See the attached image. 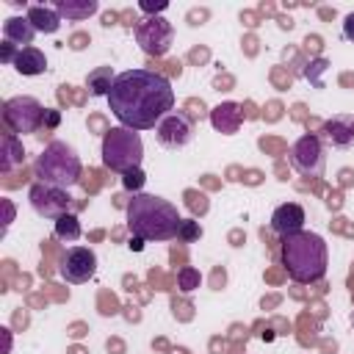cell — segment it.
Instances as JSON below:
<instances>
[{
	"instance_id": "6da1fadb",
	"label": "cell",
	"mask_w": 354,
	"mask_h": 354,
	"mask_svg": "<svg viewBox=\"0 0 354 354\" xmlns=\"http://www.w3.org/2000/svg\"><path fill=\"white\" fill-rule=\"evenodd\" d=\"M108 108L116 116V122L127 130H149L158 127V122L171 113L174 108V88L166 75L152 69H127L119 72L111 94Z\"/></svg>"
},
{
	"instance_id": "7a4b0ae2",
	"label": "cell",
	"mask_w": 354,
	"mask_h": 354,
	"mask_svg": "<svg viewBox=\"0 0 354 354\" xmlns=\"http://www.w3.org/2000/svg\"><path fill=\"white\" fill-rule=\"evenodd\" d=\"M180 213L163 196L155 194H133L127 202V230L141 241H171L180 232Z\"/></svg>"
},
{
	"instance_id": "3957f363",
	"label": "cell",
	"mask_w": 354,
	"mask_h": 354,
	"mask_svg": "<svg viewBox=\"0 0 354 354\" xmlns=\"http://www.w3.org/2000/svg\"><path fill=\"white\" fill-rule=\"evenodd\" d=\"M279 260H282V268L288 271V277L293 282H301V285L318 282L326 274V260H329L326 241L318 232H307V230L285 235L282 249H279Z\"/></svg>"
},
{
	"instance_id": "277c9868",
	"label": "cell",
	"mask_w": 354,
	"mask_h": 354,
	"mask_svg": "<svg viewBox=\"0 0 354 354\" xmlns=\"http://www.w3.org/2000/svg\"><path fill=\"white\" fill-rule=\"evenodd\" d=\"M33 171H36V177H39V183L69 191L72 185L80 183V177H83V163H80L77 152H75L66 141H50V144L41 149V155L36 158Z\"/></svg>"
},
{
	"instance_id": "5b68a950",
	"label": "cell",
	"mask_w": 354,
	"mask_h": 354,
	"mask_svg": "<svg viewBox=\"0 0 354 354\" xmlns=\"http://www.w3.org/2000/svg\"><path fill=\"white\" fill-rule=\"evenodd\" d=\"M141 158H144V144L141 136L136 130L127 127H111L102 136V163L111 171L127 174L133 169H141Z\"/></svg>"
},
{
	"instance_id": "8992f818",
	"label": "cell",
	"mask_w": 354,
	"mask_h": 354,
	"mask_svg": "<svg viewBox=\"0 0 354 354\" xmlns=\"http://www.w3.org/2000/svg\"><path fill=\"white\" fill-rule=\"evenodd\" d=\"M44 105L36 100V97H11L3 102V124L8 133H36L41 124H44Z\"/></svg>"
},
{
	"instance_id": "52a82bcc",
	"label": "cell",
	"mask_w": 354,
	"mask_h": 354,
	"mask_svg": "<svg viewBox=\"0 0 354 354\" xmlns=\"http://www.w3.org/2000/svg\"><path fill=\"white\" fill-rule=\"evenodd\" d=\"M324 160H326L324 158V141L315 133H304L290 147V166L301 177H318L324 171Z\"/></svg>"
},
{
	"instance_id": "ba28073f",
	"label": "cell",
	"mask_w": 354,
	"mask_h": 354,
	"mask_svg": "<svg viewBox=\"0 0 354 354\" xmlns=\"http://www.w3.org/2000/svg\"><path fill=\"white\" fill-rule=\"evenodd\" d=\"M28 196H30V207H33L39 216H44V218H53V221L75 210V202H72V196H69L64 188H55V185L33 183Z\"/></svg>"
},
{
	"instance_id": "9c48e42d",
	"label": "cell",
	"mask_w": 354,
	"mask_h": 354,
	"mask_svg": "<svg viewBox=\"0 0 354 354\" xmlns=\"http://www.w3.org/2000/svg\"><path fill=\"white\" fill-rule=\"evenodd\" d=\"M97 271V254L88 246H72L61 254L58 260V274L69 282V285H80L88 282Z\"/></svg>"
},
{
	"instance_id": "30bf717a",
	"label": "cell",
	"mask_w": 354,
	"mask_h": 354,
	"mask_svg": "<svg viewBox=\"0 0 354 354\" xmlns=\"http://www.w3.org/2000/svg\"><path fill=\"white\" fill-rule=\"evenodd\" d=\"M136 39L147 55H163L171 47L174 30L171 22H166L163 17H147L136 25Z\"/></svg>"
},
{
	"instance_id": "8fae6325",
	"label": "cell",
	"mask_w": 354,
	"mask_h": 354,
	"mask_svg": "<svg viewBox=\"0 0 354 354\" xmlns=\"http://www.w3.org/2000/svg\"><path fill=\"white\" fill-rule=\"evenodd\" d=\"M191 136H194V119H191L188 113H183V111L166 113V116L158 122V127H155V138H158V144L166 147V149H180V147H185V144L191 141Z\"/></svg>"
},
{
	"instance_id": "7c38bea8",
	"label": "cell",
	"mask_w": 354,
	"mask_h": 354,
	"mask_svg": "<svg viewBox=\"0 0 354 354\" xmlns=\"http://www.w3.org/2000/svg\"><path fill=\"white\" fill-rule=\"evenodd\" d=\"M304 221H307L304 207L296 205V202H285V205H279L271 213V230L277 235H282V238L285 235H293V232H301L304 230Z\"/></svg>"
},
{
	"instance_id": "4fadbf2b",
	"label": "cell",
	"mask_w": 354,
	"mask_h": 354,
	"mask_svg": "<svg viewBox=\"0 0 354 354\" xmlns=\"http://www.w3.org/2000/svg\"><path fill=\"white\" fill-rule=\"evenodd\" d=\"M324 138H326L332 147H337V149L354 147V116H346V113L332 116V119L324 124Z\"/></svg>"
},
{
	"instance_id": "5bb4252c",
	"label": "cell",
	"mask_w": 354,
	"mask_h": 354,
	"mask_svg": "<svg viewBox=\"0 0 354 354\" xmlns=\"http://www.w3.org/2000/svg\"><path fill=\"white\" fill-rule=\"evenodd\" d=\"M33 36H36V28L28 22V17H8L3 22V39L11 41V44H17L19 50L22 47H30Z\"/></svg>"
},
{
	"instance_id": "9a60e30c",
	"label": "cell",
	"mask_w": 354,
	"mask_h": 354,
	"mask_svg": "<svg viewBox=\"0 0 354 354\" xmlns=\"http://www.w3.org/2000/svg\"><path fill=\"white\" fill-rule=\"evenodd\" d=\"M11 66H14L19 75L33 77V75L47 72V58H44V53H41L39 47H22V50L17 53V58H14Z\"/></svg>"
},
{
	"instance_id": "2e32d148",
	"label": "cell",
	"mask_w": 354,
	"mask_h": 354,
	"mask_svg": "<svg viewBox=\"0 0 354 354\" xmlns=\"http://www.w3.org/2000/svg\"><path fill=\"white\" fill-rule=\"evenodd\" d=\"M241 105L238 102H221V105H216L213 111H210V122H213V127L218 130V133H235L238 130V124H241Z\"/></svg>"
},
{
	"instance_id": "e0dca14e",
	"label": "cell",
	"mask_w": 354,
	"mask_h": 354,
	"mask_svg": "<svg viewBox=\"0 0 354 354\" xmlns=\"http://www.w3.org/2000/svg\"><path fill=\"white\" fill-rule=\"evenodd\" d=\"M25 17L36 28V33H55L61 28V14L53 6H28Z\"/></svg>"
},
{
	"instance_id": "ac0fdd59",
	"label": "cell",
	"mask_w": 354,
	"mask_h": 354,
	"mask_svg": "<svg viewBox=\"0 0 354 354\" xmlns=\"http://www.w3.org/2000/svg\"><path fill=\"white\" fill-rule=\"evenodd\" d=\"M25 160V149H22V141L14 136V133H3V158H0V171L8 174L14 166H19Z\"/></svg>"
},
{
	"instance_id": "d6986e66",
	"label": "cell",
	"mask_w": 354,
	"mask_h": 354,
	"mask_svg": "<svg viewBox=\"0 0 354 354\" xmlns=\"http://www.w3.org/2000/svg\"><path fill=\"white\" fill-rule=\"evenodd\" d=\"M53 8L66 19H86L100 8V3L97 0H55Z\"/></svg>"
},
{
	"instance_id": "ffe728a7",
	"label": "cell",
	"mask_w": 354,
	"mask_h": 354,
	"mask_svg": "<svg viewBox=\"0 0 354 354\" xmlns=\"http://www.w3.org/2000/svg\"><path fill=\"white\" fill-rule=\"evenodd\" d=\"M116 75L111 66H97L94 72H88L86 77V86H88V94L91 97H108L111 94V86H113Z\"/></svg>"
},
{
	"instance_id": "44dd1931",
	"label": "cell",
	"mask_w": 354,
	"mask_h": 354,
	"mask_svg": "<svg viewBox=\"0 0 354 354\" xmlns=\"http://www.w3.org/2000/svg\"><path fill=\"white\" fill-rule=\"evenodd\" d=\"M55 238H61V241H77L80 238V224H77L75 213L55 218Z\"/></svg>"
},
{
	"instance_id": "7402d4cb",
	"label": "cell",
	"mask_w": 354,
	"mask_h": 354,
	"mask_svg": "<svg viewBox=\"0 0 354 354\" xmlns=\"http://www.w3.org/2000/svg\"><path fill=\"white\" fill-rule=\"evenodd\" d=\"M199 282H202V277H199V271H196L194 266H183V268L177 271V288H180L183 293L196 290V288H199Z\"/></svg>"
},
{
	"instance_id": "603a6c76",
	"label": "cell",
	"mask_w": 354,
	"mask_h": 354,
	"mask_svg": "<svg viewBox=\"0 0 354 354\" xmlns=\"http://www.w3.org/2000/svg\"><path fill=\"white\" fill-rule=\"evenodd\" d=\"M144 180H147V177H144V171H141V169H133V171L122 174V185H124L127 191H136V194H138V188L144 185Z\"/></svg>"
},
{
	"instance_id": "cb8c5ba5",
	"label": "cell",
	"mask_w": 354,
	"mask_h": 354,
	"mask_svg": "<svg viewBox=\"0 0 354 354\" xmlns=\"http://www.w3.org/2000/svg\"><path fill=\"white\" fill-rule=\"evenodd\" d=\"M199 235H202V227H199L196 221H191V218H188V221H183V224H180V232H177V238H180V241H196Z\"/></svg>"
},
{
	"instance_id": "d4e9b609",
	"label": "cell",
	"mask_w": 354,
	"mask_h": 354,
	"mask_svg": "<svg viewBox=\"0 0 354 354\" xmlns=\"http://www.w3.org/2000/svg\"><path fill=\"white\" fill-rule=\"evenodd\" d=\"M326 66H329V64H326L324 58H315V61H310V69H307L304 75H307V77H310V80H313L315 86H321V80H318V75H321V72H324Z\"/></svg>"
},
{
	"instance_id": "484cf974",
	"label": "cell",
	"mask_w": 354,
	"mask_h": 354,
	"mask_svg": "<svg viewBox=\"0 0 354 354\" xmlns=\"http://www.w3.org/2000/svg\"><path fill=\"white\" fill-rule=\"evenodd\" d=\"M17 53H19V50H17V44H11V41H6V39H3V44H0V61H3V64H14Z\"/></svg>"
},
{
	"instance_id": "4316f807",
	"label": "cell",
	"mask_w": 354,
	"mask_h": 354,
	"mask_svg": "<svg viewBox=\"0 0 354 354\" xmlns=\"http://www.w3.org/2000/svg\"><path fill=\"white\" fill-rule=\"evenodd\" d=\"M343 39L346 41H354V11L346 14V19H343Z\"/></svg>"
},
{
	"instance_id": "83f0119b",
	"label": "cell",
	"mask_w": 354,
	"mask_h": 354,
	"mask_svg": "<svg viewBox=\"0 0 354 354\" xmlns=\"http://www.w3.org/2000/svg\"><path fill=\"white\" fill-rule=\"evenodd\" d=\"M188 205H191L194 210H199V213L207 210V199H205L202 194H199V196H196V194H188Z\"/></svg>"
},
{
	"instance_id": "f1b7e54d",
	"label": "cell",
	"mask_w": 354,
	"mask_h": 354,
	"mask_svg": "<svg viewBox=\"0 0 354 354\" xmlns=\"http://www.w3.org/2000/svg\"><path fill=\"white\" fill-rule=\"evenodd\" d=\"M166 6H169L166 0H158V3H141L138 8H141V11H147V14H158V11H163Z\"/></svg>"
},
{
	"instance_id": "f546056e",
	"label": "cell",
	"mask_w": 354,
	"mask_h": 354,
	"mask_svg": "<svg viewBox=\"0 0 354 354\" xmlns=\"http://www.w3.org/2000/svg\"><path fill=\"white\" fill-rule=\"evenodd\" d=\"M58 119H61V116H58V111L47 108V111H44V124H41V127H44V130H50V127H55V124H58Z\"/></svg>"
},
{
	"instance_id": "4dcf8cb0",
	"label": "cell",
	"mask_w": 354,
	"mask_h": 354,
	"mask_svg": "<svg viewBox=\"0 0 354 354\" xmlns=\"http://www.w3.org/2000/svg\"><path fill=\"white\" fill-rule=\"evenodd\" d=\"M205 17H207V11H205V8H202V11H191V14H188V22H191V25H202V19H205Z\"/></svg>"
},
{
	"instance_id": "1f68e13d",
	"label": "cell",
	"mask_w": 354,
	"mask_h": 354,
	"mask_svg": "<svg viewBox=\"0 0 354 354\" xmlns=\"http://www.w3.org/2000/svg\"><path fill=\"white\" fill-rule=\"evenodd\" d=\"M86 41H88V36H83V33H77V36H72V50H83L86 47Z\"/></svg>"
},
{
	"instance_id": "d6a6232c",
	"label": "cell",
	"mask_w": 354,
	"mask_h": 354,
	"mask_svg": "<svg viewBox=\"0 0 354 354\" xmlns=\"http://www.w3.org/2000/svg\"><path fill=\"white\" fill-rule=\"evenodd\" d=\"M304 44H307V50L313 47V53H318V50H321V39H318V36H307V39H304Z\"/></svg>"
},
{
	"instance_id": "836d02e7",
	"label": "cell",
	"mask_w": 354,
	"mask_h": 354,
	"mask_svg": "<svg viewBox=\"0 0 354 354\" xmlns=\"http://www.w3.org/2000/svg\"><path fill=\"white\" fill-rule=\"evenodd\" d=\"M130 249L141 252V249H144V241H141V238H130Z\"/></svg>"
},
{
	"instance_id": "e575fe53",
	"label": "cell",
	"mask_w": 354,
	"mask_h": 354,
	"mask_svg": "<svg viewBox=\"0 0 354 354\" xmlns=\"http://www.w3.org/2000/svg\"><path fill=\"white\" fill-rule=\"evenodd\" d=\"M113 19H116V14H105L102 17V25H113Z\"/></svg>"
}]
</instances>
